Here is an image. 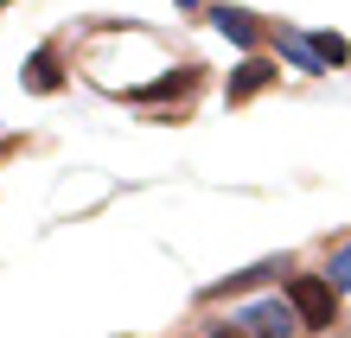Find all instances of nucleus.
<instances>
[{
    "instance_id": "1",
    "label": "nucleus",
    "mask_w": 351,
    "mask_h": 338,
    "mask_svg": "<svg viewBox=\"0 0 351 338\" xmlns=\"http://www.w3.org/2000/svg\"><path fill=\"white\" fill-rule=\"evenodd\" d=\"M287 306L300 313L306 332H332V319H339V293H332L326 274H294L287 281Z\"/></svg>"
},
{
    "instance_id": "2",
    "label": "nucleus",
    "mask_w": 351,
    "mask_h": 338,
    "mask_svg": "<svg viewBox=\"0 0 351 338\" xmlns=\"http://www.w3.org/2000/svg\"><path fill=\"white\" fill-rule=\"evenodd\" d=\"M230 326H237L243 338H300V332H306L300 313L287 306V293H281V300H250V306H237Z\"/></svg>"
},
{
    "instance_id": "3",
    "label": "nucleus",
    "mask_w": 351,
    "mask_h": 338,
    "mask_svg": "<svg viewBox=\"0 0 351 338\" xmlns=\"http://www.w3.org/2000/svg\"><path fill=\"white\" fill-rule=\"evenodd\" d=\"M204 19H211V26L230 38V45H243L256 58V45H262V19L250 13V7H230V0H211V7H204Z\"/></svg>"
},
{
    "instance_id": "4",
    "label": "nucleus",
    "mask_w": 351,
    "mask_h": 338,
    "mask_svg": "<svg viewBox=\"0 0 351 338\" xmlns=\"http://www.w3.org/2000/svg\"><path fill=\"white\" fill-rule=\"evenodd\" d=\"M268 45H275V58H287L300 77H326V64H319V51H313V38H306V32L275 26V32H268Z\"/></svg>"
},
{
    "instance_id": "5",
    "label": "nucleus",
    "mask_w": 351,
    "mask_h": 338,
    "mask_svg": "<svg viewBox=\"0 0 351 338\" xmlns=\"http://www.w3.org/2000/svg\"><path fill=\"white\" fill-rule=\"evenodd\" d=\"M275 274H287V262H281V256L250 262V268H237V274H223V281H211V287H204V300H230V293H250V287H262V281H275Z\"/></svg>"
},
{
    "instance_id": "6",
    "label": "nucleus",
    "mask_w": 351,
    "mask_h": 338,
    "mask_svg": "<svg viewBox=\"0 0 351 338\" xmlns=\"http://www.w3.org/2000/svg\"><path fill=\"white\" fill-rule=\"evenodd\" d=\"M275 77H281L275 58H262V51H256V58H243V64L230 71V102H250V96H256V90H268Z\"/></svg>"
},
{
    "instance_id": "7",
    "label": "nucleus",
    "mask_w": 351,
    "mask_h": 338,
    "mask_svg": "<svg viewBox=\"0 0 351 338\" xmlns=\"http://www.w3.org/2000/svg\"><path fill=\"white\" fill-rule=\"evenodd\" d=\"M19 77H26V90H32V96H51L58 83H64V64H58V45H38V51L26 58V71H19Z\"/></svg>"
},
{
    "instance_id": "8",
    "label": "nucleus",
    "mask_w": 351,
    "mask_h": 338,
    "mask_svg": "<svg viewBox=\"0 0 351 338\" xmlns=\"http://www.w3.org/2000/svg\"><path fill=\"white\" fill-rule=\"evenodd\" d=\"M198 83V64H185V71H167V77H154V83H141V90H121L128 102H167V96H185Z\"/></svg>"
},
{
    "instance_id": "9",
    "label": "nucleus",
    "mask_w": 351,
    "mask_h": 338,
    "mask_svg": "<svg viewBox=\"0 0 351 338\" xmlns=\"http://www.w3.org/2000/svg\"><path fill=\"white\" fill-rule=\"evenodd\" d=\"M306 38H313V51H319V64H326V71H339V64H351V45H345L339 32H306Z\"/></svg>"
},
{
    "instance_id": "10",
    "label": "nucleus",
    "mask_w": 351,
    "mask_h": 338,
    "mask_svg": "<svg viewBox=\"0 0 351 338\" xmlns=\"http://www.w3.org/2000/svg\"><path fill=\"white\" fill-rule=\"evenodd\" d=\"M326 281H332V293H351V243L332 249V262H326Z\"/></svg>"
},
{
    "instance_id": "11",
    "label": "nucleus",
    "mask_w": 351,
    "mask_h": 338,
    "mask_svg": "<svg viewBox=\"0 0 351 338\" xmlns=\"http://www.w3.org/2000/svg\"><path fill=\"white\" fill-rule=\"evenodd\" d=\"M173 7H179V13H204L211 0H173Z\"/></svg>"
},
{
    "instance_id": "12",
    "label": "nucleus",
    "mask_w": 351,
    "mask_h": 338,
    "mask_svg": "<svg viewBox=\"0 0 351 338\" xmlns=\"http://www.w3.org/2000/svg\"><path fill=\"white\" fill-rule=\"evenodd\" d=\"M0 7H7V0H0Z\"/></svg>"
}]
</instances>
